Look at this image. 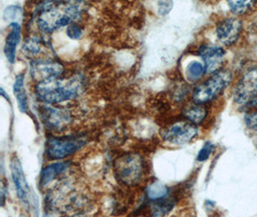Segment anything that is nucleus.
Segmentation results:
<instances>
[{"label": "nucleus", "instance_id": "1", "mask_svg": "<svg viewBox=\"0 0 257 217\" xmlns=\"http://www.w3.org/2000/svg\"><path fill=\"white\" fill-rule=\"evenodd\" d=\"M81 2L49 1L41 4L37 16V25L45 33H52L69 26L80 19Z\"/></svg>", "mask_w": 257, "mask_h": 217}, {"label": "nucleus", "instance_id": "2", "mask_svg": "<svg viewBox=\"0 0 257 217\" xmlns=\"http://www.w3.org/2000/svg\"><path fill=\"white\" fill-rule=\"evenodd\" d=\"M85 90V82L80 76L58 78L36 84L37 98L43 103L57 104L74 100Z\"/></svg>", "mask_w": 257, "mask_h": 217}, {"label": "nucleus", "instance_id": "3", "mask_svg": "<svg viewBox=\"0 0 257 217\" xmlns=\"http://www.w3.org/2000/svg\"><path fill=\"white\" fill-rule=\"evenodd\" d=\"M232 75L227 69H221L215 73L210 79L205 80L194 90L192 94L193 102L205 104L214 101L230 83Z\"/></svg>", "mask_w": 257, "mask_h": 217}, {"label": "nucleus", "instance_id": "4", "mask_svg": "<svg viewBox=\"0 0 257 217\" xmlns=\"http://www.w3.org/2000/svg\"><path fill=\"white\" fill-rule=\"evenodd\" d=\"M145 160L138 154H126L115 161L116 177L126 185L140 183L145 175Z\"/></svg>", "mask_w": 257, "mask_h": 217}, {"label": "nucleus", "instance_id": "5", "mask_svg": "<svg viewBox=\"0 0 257 217\" xmlns=\"http://www.w3.org/2000/svg\"><path fill=\"white\" fill-rule=\"evenodd\" d=\"M86 138L83 135H67L48 138L47 155L50 160H64L85 146Z\"/></svg>", "mask_w": 257, "mask_h": 217}, {"label": "nucleus", "instance_id": "6", "mask_svg": "<svg viewBox=\"0 0 257 217\" xmlns=\"http://www.w3.org/2000/svg\"><path fill=\"white\" fill-rule=\"evenodd\" d=\"M234 102L251 110L257 106V69L247 71L238 81L233 92Z\"/></svg>", "mask_w": 257, "mask_h": 217}, {"label": "nucleus", "instance_id": "7", "mask_svg": "<svg viewBox=\"0 0 257 217\" xmlns=\"http://www.w3.org/2000/svg\"><path fill=\"white\" fill-rule=\"evenodd\" d=\"M199 134L198 126L188 121H179L161 131V137L170 145H184Z\"/></svg>", "mask_w": 257, "mask_h": 217}, {"label": "nucleus", "instance_id": "8", "mask_svg": "<svg viewBox=\"0 0 257 217\" xmlns=\"http://www.w3.org/2000/svg\"><path fill=\"white\" fill-rule=\"evenodd\" d=\"M64 71V66L57 61L37 58L30 63V74L39 82L58 79Z\"/></svg>", "mask_w": 257, "mask_h": 217}, {"label": "nucleus", "instance_id": "9", "mask_svg": "<svg viewBox=\"0 0 257 217\" xmlns=\"http://www.w3.org/2000/svg\"><path fill=\"white\" fill-rule=\"evenodd\" d=\"M243 24L237 18H227L218 23L216 28V35L220 43L223 46L234 45L242 32Z\"/></svg>", "mask_w": 257, "mask_h": 217}, {"label": "nucleus", "instance_id": "10", "mask_svg": "<svg viewBox=\"0 0 257 217\" xmlns=\"http://www.w3.org/2000/svg\"><path fill=\"white\" fill-rule=\"evenodd\" d=\"M198 55L203 60L206 73L215 74L222 65L225 51L221 46L203 44L198 49Z\"/></svg>", "mask_w": 257, "mask_h": 217}, {"label": "nucleus", "instance_id": "11", "mask_svg": "<svg viewBox=\"0 0 257 217\" xmlns=\"http://www.w3.org/2000/svg\"><path fill=\"white\" fill-rule=\"evenodd\" d=\"M11 172H12L13 181L16 185V190H17L19 199L24 205H28L29 197H30V189H29L27 181L25 179L22 163L16 156L13 157L11 160Z\"/></svg>", "mask_w": 257, "mask_h": 217}, {"label": "nucleus", "instance_id": "12", "mask_svg": "<svg viewBox=\"0 0 257 217\" xmlns=\"http://www.w3.org/2000/svg\"><path fill=\"white\" fill-rule=\"evenodd\" d=\"M22 37V27L18 23H13L9 24V30L6 36L5 46H4V53L7 60L14 64L17 54V47L21 42Z\"/></svg>", "mask_w": 257, "mask_h": 217}, {"label": "nucleus", "instance_id": "13", "mask_svg": "<svg viewBox=\"0 0 257 217\" xmlns=\"http://www.w3.org/2000/svg\"><path fill=\"white\" fill-rule=\"evenodd\" d=\"M44 109L42 116L47 126L58 128L67 126L70 122V113L65 109L53 107H45Z\"/></svg>", "mask_w": 257, "mask_h": 217}, {"label": "nucleus", "instance_id": "14", "mask_svg": "<svg viewBox=\"0 0 257 217\" xmlns=\"http://www.w3.org/2000/svg\"><path fill=\"white\" fill-rule=\"evenodd\" d=\"M182 114L186 121L198 126L205 120L207 116V108L204 106V104H199L193 102L183 107Z\"/></svg>", "mask_w": 257, "mask_h": 217}, {"label": "nucleus", "instance_id": "15", "mask_svg": "<svg viewBox=\"0 0 257 217\" xmlns=\"http://www.w3.org/2000/svg\"><path fill=\"white\" fill-rule=\"evenodd\" d=\"M69 167H70L69 162H57L47 166L41 176L42 186H46L48 183H51L58 176L67 171Z\"/></svg>", "mask_w": 257, "mask_h": 217}, {"label": "nucleus", "instance_id": "16", "mask_svg": "<svg viewBox=\"0 0 257 217\" xmlns=\"http://www.w3.org/2000/svg\"><path fill=\"white\" fill-rule=\"evenodd\" d=\"M14 94L19 104V108L22 112L26 113L28 110L27 95L24 87V74H20L16 77L14 83Z\"/></svg>", "mask_w": 257, "mask_h": 217}, {"label": "nucleus", "instance_id": "17", "mask_svg": "<svg viewBox=\"0 0 257 217\" xmlns=\"http://www.w3.org/2000/svg\"><path fill=\"white\" fill-rule=\"evenodd\" d=\"M44 48H46V46L43 41L38 37H32L25 41L23 46V51L26 54V56L36 58L43 52Z\"/></svg>", "mask_w": 257, "mask_h": 217}, {"label": "nucleus", "instance_id": "18", "mask_svg": "<svg viewBox=\"0 0 257 217\" xmlns=\"http://www.w3.org/2000/svg\"><path fill=\"white\" fill-rule=\"evenodd\" d=\"M174 206L175 203L173 201H169L166 199L152 201L150 211L152 213V217H164L172 210Z\"/></svg>", "mask_w": 257, "mask_h": 217}, {"label": "nucleus", "instance_id": "19", "mask_svg": "<svg viewBox=\"0 0 257 217\" xmlns=\"http://www.w3.org/2000/svg\"><path fill=\"white\" fill-rule=\"evenodd\" d=\"M168 187L160 182H153L147 187V196L152 201L165 199L168 195Z\"/></svg>", "mask_w": 257, "mask_h": 217}, {"label": "nucleus", "instance_id": "20", "mask_svg": "<svg viewBox=\"0 0 257 217\" xmlns=\"http://www.w3.org/2000/svg\"><path fill=\"white\" fill-rule=\"evenodd\" d=\"M186 78L191 82H196L200 80L206 73L204 64H201L198 61L190 62L186 67Z\"/></svg>", "mask_w": 257, "mask_h": 217}, {"label": "nucleus", "instance_id": "21", "mask_svg": "<svg viewBox=\"0 0 257 217\" xmlns=\"http://www.w3.org/2000/svg\"><path fill=\"white\" fill-rule=\"evenodd\" d=\"M230 11L235 15H243L248 11L253 5L252 1H228Z\"/></svg>", "mask_w": 257, "mask_h": 217}, {"label": "nucleus", "instance_id": "22", "mask_svg": "<svg viewBox=\"0 0 257 217\" xmlns=\"http://www.w3.org/2000/svg\"><path fill=\"white\" fill-rule=\"evenodd\" d=\"M67 35L71 40H79L83 35V29L79 24L71 23L67 28Z\"/></svg>", "mask_w": 257, "mask_h": 217}, {"label": "nucleus", "instance_id": "23", "mask_svg": "<svg viewBox=\"0 0 257 217\" xmlns=\"http://www.w3.org/2000/svg\"><path fill=\"white\" fill-rule=\"evenodd\" d=\"M213 150H214L213 144L211 142H206L199 152V155L197 158L198 161L203 162V161L208 160Z\"/></svg>", "mask_w": 257, "mask_h": 217}, {"label": "nucleus", "instance_id": "24", "mask_svg": "<svg viewBox=\"0 0 257 217\" xmlns=\"http://www.w3.org/2000/svg\"><path fill=\"white\" fill-rule=\"evenodd\" d=\"M245 125L250 129L257 131V110L251 109L245 115Z\"/></svg>", "mask_w": 257, "mask_h": 217}, {"label": "nucleus", "instance_id": "25", "mask_svg": "<svg viewBox=\"0 0 257 217\" xmlns=\"http://www.w3.org/2000/svg\"><path fill=\"white\" fill-rule=\"evenodd\" d=\"M157 5H158L159 14L161 16H166L172 10V8L174 6V3L172 1H159L157 3Z\"/></svg>", "mask_w": 257, "mask_h": 217}, {"label": "nucleus", "instance_id": "26", "mask_svg": "<svg viewBox=\"0 0 257 217\" xmlns=\"http://www.w3.org/2000/svg\"><path fill=\"white\" fill-rule=\"evenodd\" d=\"M20 12H21L20 7H17V6L7 7L4 12V19L9 20V21L15 20V18H17L16 16H18V13H20Z\"/></svg>", "mask_w": 257, "mask_h": 217}, {"label": "nucleus", "instance_id": "27", "mask_svg": "<svg viewBox=\"0 0 257 217\" xmlns=\"http://www.w3.org/2000/svg\"><path fill=\"white\" fill-rule=\"evenodd\" d=\"M70 217H87L85 214H82V213H77V214H74V215H71Z\"/></svg>", "mask_w": 257, "mask_h": 217}, {"label": "nucleus", "instance_id": "28", "mask_svg": "<svg viewBox=\"0 0 257 217\" xmlns=\"http://www.w3.org/2000/svg\"><path fill=\"white\" fill-rule=\"evenodd\" d=\"M20 217H26V216H25V215H21V216H20Z\"/></svg>", "mask_w": 257, "mask_h": 217}]
</instances>
